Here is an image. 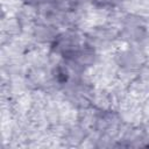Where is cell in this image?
<instances>
[{"label":"cell","instance_id":"obj_1","mask_svg":"<svg viewBox=\"0 0 149 149\" xmlns=\"http://www.w3.org/2000/svg\"><path fill=\"white\" fill-rule=\"evenodd\" d=\"M144 54L140 48L134 45H129L127 49L119 51L115 57V64L123 71V72H136L142 69L144 65Z\"/></svg>","mask_w":149,"mask_h":149},{"label":"cell","instance_id":"obj_2","mask_svg":"<svg viewBox=\"0 0 149 149\" xmlns=\"http://www.w3.org/2000/svg\"><path fill=\"white\" fill-rule=\"evenodd\" d=\"M59 35L57 27L54 24H50L48 22H38L36 24L33 26V31H31V36L34 37V40L38 43H52L57 36Z\"/></svg>","mask_w":149,"mask_h":149}]
</instances>
